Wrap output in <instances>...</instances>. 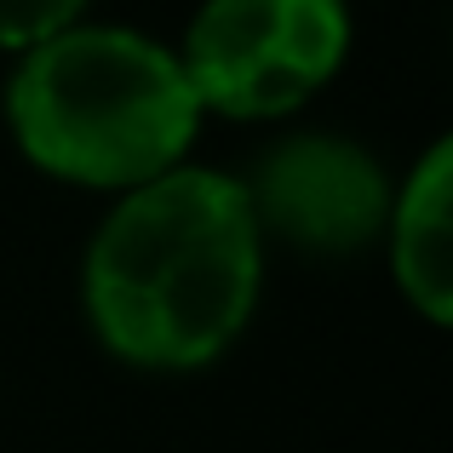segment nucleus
I'll list each match as a JSON object with an SVG mask.
<instances>
[{"mask_svg":"<svg viewBox=\"0 0 453 453\" xmlns=\"http://www.w3.org/2000/svg\"><path fill=\"white\" fill-rule=\"evenodd\" d=\"M258 276L265 235L242 178L184 161L110 207L81 265V299L110 356L189 373L242 339Z\"/></svg>","mask_w":453,"mask_h":453,"instance_id":"obj_1","label":"nucleus"},{"mask_svg":"<svg viewBox=\"0 0 453 453\" xmlns=\"http://www.w3.org/2000/svg\"><path fill=\"white\" fill-rule=\"evenodd\" d=\"M201 121L178 52L121 23H75L29 46L6 81L12 144L81 189L127 196L184 166Z\"/></svg>","mask_w":453,"mask_h":453,"instance_id":"obj_2","label":"nucleus"},{"mask_svg":"<svg viewBox=\"0 0 453 453\" xmlns=\"http://www.w3.org/2000/svg\"><path fill=\"white\" fill-rule=\"evenodd\" d=\"M344 52V0H201L178 46V69L201 115L276 121L339 75Z\"/></svg>","mask_w":453,"mask_h":453,"instance_id":"obj_3","label":"nucleus"},{"mask_svg":"<svg viewBox=\"0 0 453 453\" xmlns=\"http://www.w3.org/2000/svg\"><path fill=\"white\" fill-rule=\"evenodd\" d=\"M258 235L299 247L310 258H344L385 235L390 178L362 144L333 133H299L265 150L253 178H242Z\"/></svg>","mask_w":453,"mask_h":453,"instance_id":"obj_4","label":"nucleus"},{"mask_svg":"<svg viewBox=\"0 0 453 453\" xmlns=\"http://www.w3.org/2000/svg\"><path fill=\"white\" fill-rule=\"evenodd\" d=\"M453 144L436 138L419 155V166L408 173V184L390 196L385 212V253H390V276H396L402 299L419 310L431 327L453 321Z\"/></svg>","mask_w":453,"mask_h":453,"instance_id":"obj_5","label":"nucleus"},{"mask_svg":"<svg viewBox=\"0 0 453 453\" xmlns=\"http://www.w3.org/2000/svg\"><path fill=\"white\" fill-rule=\"evenodd\" d=\"M87 0H0V52H29L52 35L75 29Z\"/></svg>","mask_w":453,"mask_h":453,"instance_id":"obj_6","label":"nucleus"}]
</instances>
